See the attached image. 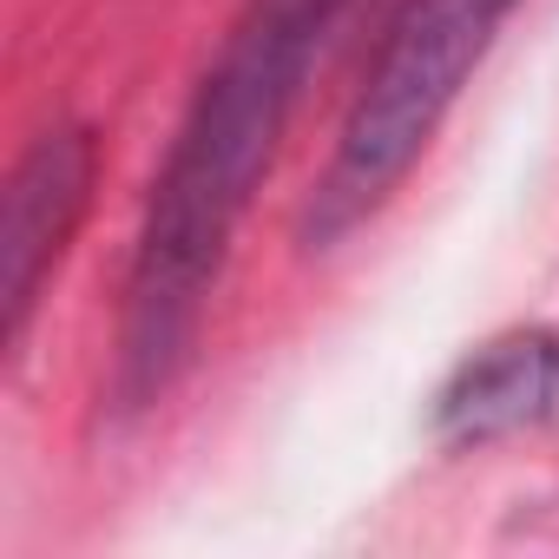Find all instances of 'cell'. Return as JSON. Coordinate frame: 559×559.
Returning <instances> with one entry per match:
<instances>
[{
  "label": "cell",
  "mask_w": 559,
  "mask_h": 559,
  "mask_svg": "<svg viewBox=\"0 0 559 559\" xmlns=\"http://www.w3.org/2000/svg\"><path fill=\"white\" fill-rule=\"evenodd\" d=\"M323 27L330 0H250L217 67L204 73L152 185V211L126 284L119 395L132 408L158 402L185 369L204 304L217 290V270L230 257V237L250 211V191L270 171L290 106L323 53Z\"/></svg>",
  "instance_id": "obj_1"
},
{
  "label": "cell",
  "mask_w": 559,
  "mask_h": 559,
  "mask_svg": "<svg viewBox=\"0 0 559 559\" xmlns=\"http://www.w3.org/2000/svg\"><path fill=\"white\" fill-rule=\"evenodd\" d=\"M507 8L513 0H408L395 14L382 60L369 73V86L356 93L343 139H336V158L310 198V217H304L310 243L343 237L408 178V165L435 139V126L448 119L454 93L467 86V73L487 53Z\"/></svg>",
  "instance_id": "obj_2"
},
{
  "label": "cell",
  "mask_w": 559,
  "mask_h": 559,
  "mask_svg": "<svg viewBox=\"0 0 559 559\" xmlns=\"http://www.w3.org/2000/svg\"><path fill=\"white\" fill-rule=\"evenodd\" d=\"M93 191V139L80 126L40 132L8 185V230H0V304H8V343L27 330V310L60 263L80 211Z\"/></svg>",
  "instance_id": "obj_3"
},
{
  "label": "cell",
  "mask_w": 559,
  "mask_h": 559,
  "mask_svg": "<svg viewBox=\"0 0 559 559\" xmlns=\"http://www.w3.org/2000/svg\"><path fill=\"white\" fill-rule=\"evenodd\" d=\"M559 402V336L552 330H507L480 343L441 389L435 428L454 448H480L546 421Z\"/></svg>",
  "instance_id": "obj_4"
}]
</instances>
